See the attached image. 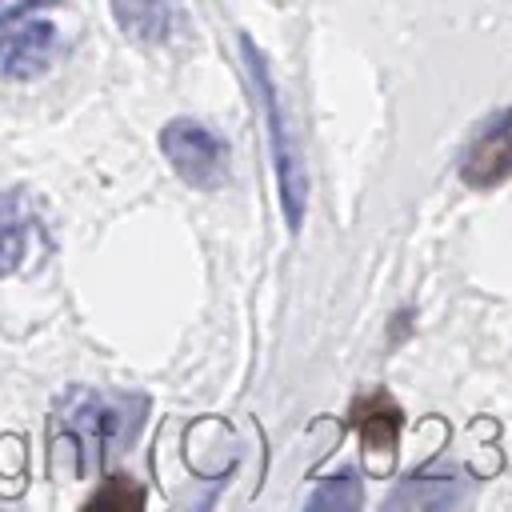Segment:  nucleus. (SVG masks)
<instances>
[{
	"mask_svg": "<svg viewBox=\"0 0 512 512\" xmlns=\"http://www.w3.org/2000/svg\"><path fill=\"white\" fill-rule=\"evenodd\" d=\"M148 416V400L144 396H128V392H108V388H88L76 384L68 388V396L60 400L52 428L56 436H64V444L76 456V476L100 468L112 452L128 448Z\"/></svg>",
	"mask_w": 512,
	"mask_h": 512,
	"instance_id": "obj_1",
	"label": "nucleus"
},
{
	"mask_svg": "<svg viewBox=\"0 0 512 512\" xmlns=\"http://www.w3.org/2000/svg\"><path fill=\"white\" fill-rule=\"evenodd\" d=\"M64 0H0V76L40 80L64 52L56 8Z\"/></svg>",
	"mask_w": 512,
	"mask_h": 512,
	"instance_id": "obj_2",
	"label": "nucleus"
},
{
	"mask_svg": "<svg viewBox=\"0 0 512 512\" xmlns=\"http://www.w3.org/2000/svg\"><path fill=\"white\" fill-rule=\"evenodd\" d=\"M240 48H244L248 72H252V80H256V92H260V104H264V120H268V128H272V152H276V176H280L284 216H288V228H300V220H304V200H308L304 164H300V156L292 152L288 124H284V112H280V100H276V88H272V76H268V64H264L260 48H256L248 36L240 40Z\"/></svg>",
	"mask_w": 512,
	"mask_h": 512,
	"instance_id": "obj_3",
	"label": "nucleus"
},
{
	"mask_svg": "<svg viewBox=\"0 0 512 512\" xmlns=\"http://www.w3.org/2000/svg\"><path fill=\"white\" fill-rule=\"evenodd\" d=\"M160 152L168 156L176 176L192 188L212 192L228 180V144L200 120H188V116L168 120L160 128Z\"/></svg>",
	"mask_w": 512,
	"mask_h": 512,
	"instance_id": "obj_4",
	"label": "nucleus"
},
{
	"mask_svg": "<svg viewBox=\"0 0 512 512\" xmlns=\"http://www.w3.org/2000/svg\"><path fill=\"white\" fill-rule=\"evenodd\" d=\"M508 176H512V108L496 112L460 156V180L468 188H496Z\"/></svg>",
	"mask_w": 512,
	"mask_h": 512,
	"instance_id": "obj_5",
	"label": "nucleus"
},
{
	"mask_svg": "<svg viewBox=\"0 0 512 512\" xmlns=\"http://www.w3.org/2000/svg\"><path fill=\"white\" fill-rule=\"evenodd\" d=\"M348 424L360 432V444H364V456L372 460V468L388 472L392 456H396V436H400V408L384 392H368V396L352 400Z\"/></svg>",
	"mask_w": 512,
	"mask_h": 512,
	"instance_id": "obj_6",
	"label": "nucleus"
},
{
	"mask_svg": "<svg viewBox=\"0 0 512 512\" xmlns=\"http://www.w3.org/2000/svg\"><path fill=\"white\" fill-rule=\"evenodd\" d=\"M112 16L140 44H164L184 28L180 0H112Z\"/></svg>",
	"mask_w": 512,
	"mask_h": 512,
	"instance_id": "obj_7",
	"label": "nucleus"
},
{
	"mask_svg": "<svg viewBox=\"0 0 512 512\" xmlns=\"http://www.w3.org/2000/svg\"><path fill=\"white\" fill-rule=\"evenodd\" d=\"M356 504H364V492H360V484H356L352 472L332 476L324 488H316L308 496V508H356Z\"/></svg>",
	"mask_w": 512,
	"mask_h": 512,
	"instance_id": "obj_8",
	"label": "nucleus"
},
{
	"mask_svg": "<svg viewBox=\"0 0 512 512\" xmlns=\"http://www.w3.org/2000/svg\"><path fill=\"white\" fill-rule=\"evenodd\" d=\"M140 504H144V492H140L128 476H108V480H104V488L88 500V508H96V512H104V508L128 512V508H140Z\"/></svg>",
	"mask_w": 512,
	"mask_h": 512,
	"instance_id": "obj_9",
	"label": "nucleus"
},
{
	"mask_svg": "<svg viewBox=\"0 0 512 512\" xmlns=\"http://www.w3.org/2000/svg\"><path fill=\"white\" fill-rule=\"evenodd\" d=\"M24 240H28V224L12 220V200L0 204V272H8L24 256Z\"/></svg>",
	"mask_w": 512,
	"mask_h": 512,
	"instance_id": "obj_10",
	"label": "nucleus"
}]
</instances>
